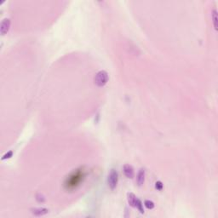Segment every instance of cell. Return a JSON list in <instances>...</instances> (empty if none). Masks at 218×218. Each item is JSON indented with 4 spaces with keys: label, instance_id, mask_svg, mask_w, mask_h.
Instances as JSON below:
<instances>
[{
    "label": "cell",
    "instance_id": "1",
    "mask_svg": "<svg viewBox=\"0 0 218 218\" xmlns=\"http://www.w3.org/2000/svg\"><path fill=\"white\" fill-rule=\"evenodd\" d=\"M84 177H85V175H84L83 171L81 170L75 171L69 177V178H68L66 186H68V188H74L76 187V186L79 185Z\"/></svg>",
    "mask_w": 218,
    "mask_h": 218
},
{
    "label": "cell",
    "instance_id": "2",
    "mask_svg": "<svg viewBox=\"0 0 218 218\" xmlns=\"http://www.w3.org/2000/svg\"><path fill=\"white\" fill-rule=\"evenodd\" d=\"M108 79L109 76L107 72L104 71V70H101L95 74V78H94V83L98 87H103L107 84Z\"/></svg>",
    "mask_w": 218,
    "mask_h": 218
},
{
    "label": "cell",
    "instance_id": "3",
    "mask_svg": "<svg viewBox=\"0 0 218 218\" xmlns=\"http://www.w3.org/2000/svg\"><path fill=\"white\" fill-rule=\"evenodd\" d=\"M119 181V173L115 169H112L110 170L107 177V184H108L109 188L111 190H114L118 185Z\"/></svg>",
    "mask_w": 218,
    "mask_h": 218
},
{
    "label": "cell",
    "instance_id": "4",
    "mask_svg": "<svg viewBox=\"0 0 218 218\" xmlns=\"http://www.w3.org/2000/svg\"><path fill=\"white\" fill-rule=\"evenodd\" d=\"M10 24H11L10 20V19H8V18H5V19H3V20H2L1 25H0V33H1L2 35H4V34H6L7 33L9 32L10 27Z\"/></svg>",
    "mask_w": 218,
    "mask_h": 218
},
{
    "label": "cell",
    "instance_id": "5",
    "mask_svg": "<svg viewBox=\"0 0 218 218\" xmlns=\"http://www.w3.org/2000/svg\"><path fill=\"white\" fill-rule=\"evenodd\" d=\"M123 171H124V176L129 179H132L134 176H135L134 168L130 164H124L123 167Z\"/></svg>",
    "mask_w": 218,
    "mask_h": 218
},
{
    "label": "cell",
    "instance_id": "6",
    "mask_svg": "<svg viewBox=\"0 0 218 218\" xmlns=\"http://www.w3.org/2000/svg\"><path fill=\"white\" fill-rule=\"evenodd\" d=\"M145 177H146V170L144 168L140 169L139 172L137 174V177H136V183L137 185L141 187L142 186L144 182H145Z\"/></svg>",
    "mask_w": 218,
    "mask_h": 218
},
{
    "label": "cell",
    "instance_id": "7",
    "mask_svg": "<svg viewBox=\"0 0 218 218\" xmlns=\"http://www.w3.org/2000/svg\"><path fill=\"white\" fill-rule=\"evenodd\" d=\"M32 213L36 216H41L49 213V210L46 208H33L31 210Z\"/></svg>",
    "mask_w": 218,
    "mask_h": 218
},
{
    "label": "cell",
    "instance_id": "8",
    "mask_svg": "<svg viewBox=\"0 0 218 218\" xmlns=\"http://www.w3.org/2000/svg\"><path fill=\"white\" fill-rule=\"evenodd\" d=\"M127 200H128V203H129V204L131 207H136L137 198H136V195L133 194V193H128L127 194Z\"/></svg>",
    "mask_w": 218,
    "mask_h": 218
},
{
    "label": "cell",
    "instance_id": "9",
    "mask_svg": "<svg viewBox=\"0 0 218 218\" xmlns=\"http://www.w3.org/2000/svg\"><path fill=\"white\" fill-rule=\"evenodd\" d=\"M211 18H212V20H213V24H214L215 29H216V30H217V10H212Z\"/></svg>",
    "mask_w": 218,
    "mask_h": 218
},
{
    "label": "cell",
    "instance_id": "10",
    "mask_svg": "<svg viewBox=\"0 0 218 218\" xmlns=\"http://www.w3.org/2000/svg\"><path fill=\"white\" fill-rule=\"evenodd\" d=\"M136 209L138 210V211L142 213V214H143L144 213V209H143V204H142V202L140 200L139 198H137V200H136Z\"/></svg>",
    "mask_w": 218,
    "mask_h": 218
},
{
    "label": "cell",
    "instance_id": "11",
    "mask_svg": "<svg viewBox=\"0 0 218 218\" xmlns=\"http://www.w3.org/2000/svg\"><path fill=\"white\" fill-rule=\"evenodd\" d=\"M144 205H145L146 208H147L148 210H153V208H154V206H155V204H154V203H153V201L148 200V199L144 201Z\"/></svg>",
    "mask_w": 218,
    "mask_h": 218
},
{
    "label": "cell",
    "instance_id": "12",
    "mask_svg": "<svg viewBox=\"0 0 218 218\" xmlns=\"http://www.w3.org/2000/svg\"><path fill=\"white\" fill-rule=\"evenodd\" d=\"M155 187H156L157 190L161 191L162 189H163V187H164L163 183H162L160 181H156V183H155Z\"/></svg>",
    "mask_w": 218,
    "mask_h": 218
},
{
    "label": "cell",
    "instance_id": "13",
    "mask_svg": "<svg viewBox=\"0 0 218 218\" xmlns=\"http://www.w3.org/2000/svg\"><path fill=\"white\" fill-rule=\"evenodd\" d=\"M12 155H13V152H12V151H10V152H8L7 153H5V154L2 157V159L3 160V159H10V158L12 157Z\"/></svg>",
    "mask_w": 218,
    "mask_h": 218
}]
</instances>
